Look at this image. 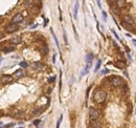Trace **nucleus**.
Here are the masks:
<instances>
[{
	"label": "nucleus",
	"instance_id": "10",
	"mask_svg": "<svg viewBox=\"0 0 136 128\" xmlns=\"http://www.w3.org/2000/svg\"><path fill=\"white\" fill-rule=\"evenodd\" d=\"M14 77H15V78H21V77H23V70L22 69L16 70V72L14 73Z\"/></svg>",
	"mask_w": 136,
	"mask_h": 128
},
{
	"label": "nucleus",
	"instance_id": "24",
	"mask_svg": "<svg viewBox=\"0 0 136 128\" xmlns=\"http://www.w3.org/2000/svg\"><path fill=\"white\" fill-rule=\"evenodd\" d=\"M113 32V34H114V36L115 37H116V39H117V40H119V38H118V36H117V34L116 33H115V31H112Z\"/></svg>",
	"mask_w": 136,
	"mask_h": 128
},
{
	"label": "nucleus",
	"instance_id": "19",
	"mask_svg": "<svg viewBox=\"0 0 136 128\" xmlns=\"http://www.w3.org/2000/svg\"><path fill=\"white\" fill-rule=\"evenodd\" d=\"M48 53V47L47 46H44L43 47V54H47Z\"/></svg>",
	"mask_w": 136,
	"mask_h": 128
},
{
	"label": "nucleus",
	"instance_id": "8",
	"mask_svg": "<svg viewBox=\"0 0 136 128\" xmlns=\"http://www.w3.org/2000/svg\"><path fill=\"white\" fill-rule=\"evenodd\" d=\"M115 3H116V6L118 9H124L126 6V1L125 0H115Z\"/></svg>",
	"mask_w": 136,
	"mask_h": 128
},
{
	"label": "nucleus",
	"instance_id": "18",
	"mask_svg": "<svg viewBox=\"0 0 136 128\" xmlns=\"http://www.w3.org/2000/svg\"><path fill=\"white\" fill-rule=\"evenodd\" d=\"M100 63H102V62H100V60H99V61H97V64H96V67H95V72L100 67Z\"/></svg>",
	"mask_w": 136,
	"mask_h": 128
},
{
	"label": "nucleus",
	"instance_id": "23",
	"mask_svg": "<svg viewBox=\"0 0 136 128\" xmlns=\"http://www.w3.org/2000/svg\"><path fill=\"white\" fill-rule=\"evenodd\" d=\"M61 120H62V117H61V118H60V119H59V121H58V124H57V127H59V126H60V123H61Z\"/></svg>",
	"mask_w": 136,
	"mask_h": 128
},
{
	"label": "nucleus",
	"instance_id": "6",
	"mask_svg": "<svg viewBox=\"0 0 136 128\" xmlns=\"http://www.w3.org/2000/svg\"><path fill=\"white\" fill-rule=\"evenodd\" d=\"M22 20H23V15H22V14H20V13H18V14H16V15L13 17L12 22L13 23H19Z\"/></svg>",
	"mask_w": 136,
	"mask_h": 128
},
{
	"label": "nucleus",
	"instance_id": "17",
	"mask_svg": "<svg viewBox=\"0 0 136 128\" xmlns=\"http://www.w3.org/2000/svg\"><path fill=\"white\" fill-rule=\"evenodd\" d=\"M111 10H112V12H113V13H115V14H117V15H118V14H119V10H120V9H118V8H117V9L112 8Z\"/></svg>",
	"mask_w": 136,
	"mask_h": 128
},
{
	"label": "nucleus",
	"instance_id": "20",
	"mask_svg": "<svg viewBox=\"0 0 136 128\" xmlns=\"http://www.w3.org/2000/svg\"><path fill=\"white\" fill-rule=\"evenodd\" d=\"M14 126H15V124H14V123H9V124H8V125H5L6 128H9V127H14Z\"/></svg>",
	"mask_w": 136,
	"mask_h": 128
},
{
	"label": "nucleus",
	"instance_id": "26",
	"mask_svg": "<svg viewBox=\"0 0 136 128\" xmlns=\"http://www.w3.org/2000/svg\"><path fill=\"white\" fill-rule=\"evenodd\" d=\"M103 16H104V19L106 20V18H107V15H106V13H105V12H103Z\"/></svg>",
	"mask_w": 136,
	"mask_h": 128
},
{
	"label": "nucleus",
	"instance_id": "14",
	"mask_svg": "<svg viewBox=\"0 0 136 128\" xmlns=\"http://www.w3.org/2000/svg\"><path fill=\"white\" fill-rule=\"evenodd\" d=\"M13 51H14L13 46H6V47H4V49H3L4 53H9V52H13Z\"/></svg>",
	"mask_w": 136,
	"mask_h": 128
},
{
	"label": "nucleus",
	"instance_id": "11",
	"mask_svg": "<svg viewBox=\"0 0 136 128\" xmlns=\"http://www.w3.org/2000/svg\"><path fill=\"white\" fill-rule=\"evenodd\" d=\"M92 60H93V55L92 54H88L86 56V61H87V63H88V64H91Z\"/></svg>",
	"mask_w": 136,
	"mask_h": 128
},
{
	"label": "nucleus",
	"instance_id": "7",
	"mask_svg": "<svg viewBox=\"0 0 136 128\" xmlns=\"http://www.w3.org/2000/svg\"><path fill=\"white\" fill-rule=\"evenodd\" d=\"M124 21H125L126 24H129V25H132V24L134 23V20L132 19V17H130L129 15L124 16Z\"/></svg>",
	"mask_w": 136,
	"mask_h": 128
},
{
	"label": "nucleus",
	"instance_id": "22",
	"mask_svg": "<svg viewBox=\"0 0 136 128\" xmlns=\"http://www.w3.org/2000/svg\"><path fill=\"white\" fill-rule=\"evenodd\" d=\"M39 123H40V120H36V121H34V124H35L36 126L39 125Z\"/></svg>",
	"mask_w": 136,
	"mask_h": 128
},
{
	"label": "nucleus",
	"instance_id": "13",
	"mask_svg": "<svg viewBox=\"0 0 136 128\" xmlns=\"http://www.w3.org/2000/svg\"><path fill=\"white\" fill-rule=\"evenodd\" d=\"M33 67H34L35 69H42V67H43V66H42V64H41V63L36 62V63H34V64H33Z\"/></svg>",
	"mask_w": 136,
	"mask_h": 128
},
{
	"label": "nucleus",
	"instance_id": "5",
	"mask_svg": "<svg viewBox=\"0 0 136 128\" xmlns=\"http://www.w3.org/2000/svg\"><path fill=\"white\" fill-rule=\"evenodd\" d=\"M1 82L3 84H9L13 82V77L9 76V75H4V76L1 77Z\"/></svg>",
	"mask_w": 136,
	"mask_h": 128
},
{
	"label": "nucleus",
	"instance_id": "28",
	"mask_svg": "<svg viewBox=\"0 0 136 128\" xmlns=\"http://www.w3.org/2000/svg\"><path fill=\"white\" fill-rule=\"evenodd\" d=\"M1 126H2V123H1V122H0V127H1Z\"/></svg>",
	"mask_w": 136,
	"mask_h": 128
},
{
	"label": "nucleus",
	"instance_id": "29",
	"mask_svg": "<svg viewBox=\"0 0 136 128\" xmlns=\"http://www.w3.org/2000/svg\"><path fill=\"white\" fill-rule=\"evenodd\" d=\"M38 1H41V0H38Z\"/></svg>",
	"mask_w": 136,
	"mask_h": 128
},
{
	"label": "nucleus",
	"instance_id": "25",
	"mask_svg": "<svg viewBox=\"0 0 136 128\" xmlns=\"http://www.w3.org/2000/svg\"><path fill=\"white\" fill-rule=\"evenodd\" d=\"M108 72H109L108 69H105V70H103V72H102V74H103V75H106V73H108Z\"/></svg>",
	"mask_w": 136,
	"mask_h": 128
},
{
	"label": "nucleus",
	"instance_id": "1",
	"mask_svg": "<svg viewBox=\"0 0 136 128\" xmlns=\"http://www.w3.org/2000/svg\"><path fill=\"white\" fill-rule=\"evenodd\" d=\"M106 98H107V95L104 90H97L95 94H94V101L96 103H100V104L105 102Z\"/></svg>",
	"mask_w": 136,
	"mask_h": 128
},
{
	"label": "nucleus",
	"instance_id": "21",
	"mask_svg": "<svg viewBox=\"0 0 136 128\" xmlns=\"http://www.w3.org/2000/svg\"><path fill=\"white\" fill-rule=\"evenodd\" d=\"M54 80H55V77H51V78H49V80L48 81H49L50 83H52V82H54Z\"/></svg>",
	"mask_w": 136,
	"mask_h": 128
},
{
	"label": "nucleus",
	"instance_id": "4",
	"mask_svg": "<svg viewBox=\"0 0 136 128\" xmlns=\"http://www.w3.org/2000/svg\"><path fill=\"white\" fill-rule=\"evenodd\" d=\"M17 30H18V24L17 23H10L5 28V31L8 32V33H14V32H16Z\"/></svg>",
	"mask_w": 136,
	"mask_h": 128
},
{
	"label": "nucleus",
	"instance_id": "16",
	"mask_svg": "<svg viewBox=\"0 0 136 128\" xmlns=\"http://www.w3.org/2000/svg\"><path fill=\"white\" fill-rule=\"evenodd\" d=\"M78 6H79V4H78V2H76L75 6H74V18H76V14H78Z\"/></svg>",
	"mask_w": 136,
	"mask_h": 128
},
{
	"label": "nucleus",
	"instance_id": "3",
	"mask_svg": "<svg viewBox=\"0 0 136 128\" xmlns=\"http://www.w3.org/2000/svg\"><path fill=\"white\" fill-rule=\"evenodd\" d=\"M110 81H111V84H112L114 87H119V86H121V85L124 84V80L121 79L120 77H118V76L112 77L110 79Z\"/></svg>",
	"mask_w": 136,
	"mask_h": 128
},
{
	"label": "nucleus",
	"instance_id": "2",
	"mask_svg": "<svg viewBox=\"0 0 136 128\" xmlns=\"http://www.w3.org/2000/svg\"><path fill=\"white\" fill-rule=\"evenodd\" d=\"M100 118V111L96 110L95 108H90L89 109V119L91 122H95L96 120H99Z\"/></svg>",
	"mask_w": 136,
	"mask_h": 128
},
{
	"label": "nucleus",
	"instance_id": "9",
	"mask_svg": "<svg viewBox=\"0 0 136 128\" xmlns=\"http://www.w3.org/2000/svg\"><path fill=\"white\" fill-rule=\"evenodd\" d=\"M9 42L12 44H19L20 42H21V38L20 37H14V38H12V39H9Z\"/></svg>",
	"mask_w": 136,
	"mask_h": 128
},
{
	"label": "nucleus",
	"instance_id": "27",
	"mask_svg": "<svg viewBox=\"0 0 136 128\" xmlns=\"http://www.w3.org/2000/svg\"><path fill=\"white\" fill-rule=\"evenodd\" d=\"M3 38V34H2V32H0V39Z\"/></svg>",
	"mask_w": 136,
	"mask_h": 128
},
{
	"label": "nucleus",
	"instance_id": "12",
	"mask_svg": "<svg viewBox=\"0 0 136 128\" xmlns=\"http://www.w3.org/2000/svg\"><path fill=\"white\" fill-rule=\"evenodd\" d=\"M116 66L118 67V68L124 69L125 66H126V64H125V62H123V61H117V62H116Z\"/></svg>",
	"mask_w": 136,
	"mask_h": 128
},
{
	"label": "nucleus",
	"instance_id": "15",
	"mask_svg": "<svg viewBox=\"0 0 136 128\" xmlns=\"http://www.w3.org/2000/svg\"><path fill=\"white\" fill-rule=\"evenodd\" d=\"M20 66H21V67H23V68H26V67L28 66V64H27L26 62L22 61V62H20Z\"/></svg>",
	"mask_w": 136,
	"mask_h": 128
}]
</instances>
